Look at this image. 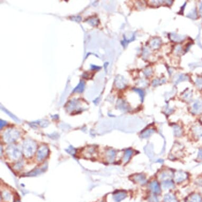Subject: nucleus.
Masks as SVG:
<instances>
[{"label":"nucleus","mask_w":202,"mask_h":202,"mask_svg":"<svg viewBox=\"0 0 202 202\" xmlns=\"http://www.w3.org/2000/svg\"><path fill=\"white\" fill-rule=\"evenodd\" d=\"M67 151L68 152H69L70 154H74L75 153V149L72 148V147H70V148L67 150Z\"/></svg>","instance_id":"nucleus-39"},{"label":"nucleus","mask_w":202,"mask_h":202,"mask_svg":"<svg viewBox=\"0 0 202 202\" xmlns=\"http://www.w3.org/2000/svg\"><path fill=\"white\" fill-rule=\"evenodd\" d=\"M192 112L193 114H199L202 112V101L197 100L193 104L192 107Z\"/></svg>","instance_id":"nucleus-7"},{"label":"nucleus","mask_w":202,"mask_h":202,"mask_svg":"<svg viewBox=\"0 0 202 202\" xmlns=\"http://www.w3.org/2000/svg\"><path fill=\"white\" fill-rule=\"evenodd\" d=\"M143 74L145 76H150L152 75V70L151 68V67H147L144 70H143Z\"/></svg>","instance_id":"nucleus-34"},{"label":"nucleus","mask_w":202,"mask_h":202,"mask_svg":"<svg viewBox=\"0 0 202 202\" xmlns=\"http://www.w3.org/2000/svg\"><path fill=\"white\" fill-rule=\"evenodd\" d=\"M161 186L163 187V189L169 190V189L173 188L175 186V185L173 181L170 179H168V180H166L162 181Z\"/></svg>","instance_id":"nucleus-16"},{"label":"nucleus","mask_w":202,"mask_h":202,"mask_svg":"<svg viewBox=\"0 0 202 202\" xmlns=\"http://www.w3.org/2000/svg\"><path fill=\"white\" fill-rule=\"evenodd\" d=\"M195 84L196 86L199 89H202V77L199 76L196 79Z\"/></svg>","instance_id":"nucleus-32"},{"label":"nucleus","mask_w":202,"mask_h":202,"mask_svg":"<svg viewBox=\"0 0 202 202\" xmlns=\"http://www.w3.org/2000/svg\"><path fill=\"white\" fill-rule=\"evenodd\" d=\"M133 154V151L131 149H129L125 150L123 157V162L124 163H127L130 161V159L132 156Z\"/></svg>","instance_id":"nucleus-13"},{"label":"nucleus","mask_w":202,"mask_h":202,"mask_svg":"<svg viewBox=\"0 0 202 202\" xmlns=\"http://www.w3.org/2000/svg\"><path fill=\"white\" fill-rule=\"evenodd\" d=\"M155 132L154 128H148L144 130L141 133V137L142 138H148Z\"/></svg>","instance_id":"nucleus-18"},{"label":"nucleus","mask_w":202,"mask_h":202,"mask_svg":"<svg viewBox=\"0 0 202 202\" xmlns=\"http://www.w3.org/2000/svg\"><path fill=\"white\" fill-rule=\"evenodd\" d=\"M20 202V201H17V202Z\"/></svg>","instance_id":"nucleus-44"},{"label":"nucleus","mask_w":202,"mask_h":202,"mask_svg":"<svg viewBox=\"0 0 202 202\" xmlns=\"http://www.w3.org/2000/svg\"><path fill=\"white\" fill-rule=\"evenodd\" d=\"M187 17L188 18H190L192 19H196L197 18V11L195 9L194 10H193V11L189 13L187 15Z\"/></svg>","instance_id":"nucleus-30"},{"label":"nucleus","mask_w":202,"mask_h":202,"mask_svg":"<svg viewBox=\"0 0 202 202\" xmlns=\"http://www.w3.org/2000/svg\"><path fill=\"white\" fill-rule=\"evenodd\" d=\"M49 150L47 147L43 145L39 149L37 152V159L39 161H41L45 159L48 156Z\"/></svg>","instance_id":"nucleus-5"},{"label":"nucleus","mask_w":202,"mask_h":202,"mask_svg":"<svg viewBox=\"0 0 202 202\" xmlns=\"http://www.w3.org/2000/svg\"><path fill=\"white\" fill-rule=\"evenodd\" d=\"M150 55V51L148 48H145L143 50V52H142V56L145 58H147L149 57V56Z\"/></svg>","instance_id":"nucleus-36"},{"label":"nucleus","mask_w":202,"mask_h":202,"mask_svg":"<svg viewBox=\"0 0 202 202\" xmlns=\"http://www.w3.org/2000/svg\"><path fill=\"white\" fill-rule=\"evenodd\" d=\"M182 51H183V49H182L181 45L176 46L175 47V48H174V52H175V54H177V55L181 54H182Z\"/></svg>","instance_id":"nucleus-35"},{"label":"nucleus","mask_w":202,"mask_h":202,"mask_svg":"<svg viewBox=\"0 0 202 202\" xmlns=\"http://www.w3.org/2000/svg\"><path fill=\"white\" fill-rule=\"evenodd\" d=\"M36 143L31 140L30 139H28L26 140L23 143V152L26 157H32L36 152L37 150Z\"/></svg>","instance_id":"nucleus-1"},{"label":"nucleus","mask_w":202,"mask_h":202,"mask_svg":"<svg viewBox=\"0 0 202 202\" xmlns=\"http://www.w3.org/2000/svg\"><path fill=\"white\" fill-rule=\"evenodd\" d=\"M164 202H178L174 195L172 194H167L164 197Z\"/></svg>","instance_id":"nucleus-22"},{"label":"nucleus","mask_w":202,"mask_h":202,"mask_svg":"<svg viewBox=\"0 0 202 202\" xmlns=\"http://www.w3.org/2000/svg\"><path fill=\"white\" fill-rule=\"evenodd\" d=\"M127 196V194L124 191H117L113 195V199L115 202H120L125 199Z\"/></svg>","instance_id":"nucleus-8"},{"label":"nucleus","mask_w":202,"mask_h":202,"mask_svg":"<svg viewBox=\"0 0 202 202\" xmlns=\"http://www.w3.org/2000/svg\"><path fill=\"white\" fill-rule=\"evenodd\" d=\"M118 106L119 109L124 111H128L129 110V106L127 104V103L125 102L123 100H119L118 103Z\"/></svg>","instance_id":"nucleus-19"},{"label":"nucleus","mask_w":202,"mask_h":202,"mask_svg":"<svg viewBox=\"0 0 202 202\" xmlns=\"http://www.w3.org/2000/svg\"><path fill=\"white\" fill-rule=\"evenodd\" d=\"M174 181L177 183H181L183 181H185L188 178V175L186 172H182V171H178L176 172L174 174Z\"/></svg>","instance_id":"nucleus-4"},{"label":"nucleus","mask_w":202,"mask_h":202,"mask_svg":"<svg viewBox=\"0 0 202 202\" xmlns=\"http://www.w3.org/2000/svg\"><path fill=\"white\" fill-rule=\"evenodd\" d=\"M2 195H3V199L8 201L11 199V195L10 193H9L8 191H4L3 194H2Z\"/></svg>","instance_id":"nucleus-33"},{"label":"nucleus","mask_w":202,"mask_h":202,"mask_svg":"<svg viewBox=\"0 0 202 202\" xmlns=\"http://www.w3.org/2000/svg\"><path fill=\"white\" fill-rule=\"evenodd\" d=\"M150 4L151 6H154V7H157V6H160V5H161L163 3H165V1H150Z\"/></svg>","instance_id":"nucleus-28"},{"label":"nucleus","mask_w":202,"mask_h":202,"mask_svg":"<svg viewBox=\"0 0 202 202\" xmlns=\"http://www.w3.org/2000/svg\"><path fill=\"white\" fill-rule=\"evenodd\" d=\"M192 92L190 90L185 91L182 94V97L186 101H190L192 98Z\"/></svg>","instance_id":"nucleus-23"},{"label":"nucleus","mask_w":202,"mask_h":202,"mask_svg":"<svg viewBox=\"0 0 202 202\" xmlns=\"http://www.w3.org/2000/svg\"><path fill=\"white\" fill-rule=\"evenodd\" d=\"M47 167H43L41 169H39V168H36V169H34L32 171L29 172L27 174H26V176H35L37 175H39L41 173H42V172H44Z\"/></svg>","instance_id":"nucleus-21"},{"label":"nucleus","mask_w":202,"mask_h":202,"mask_svg":"<svg viewBox=\"0 0 202 202\" xmlns=\"http://www.w3.org/2000/svg\"><path fill=\"white\" fill-rule=\"evenodd\" d=\"M23 166V163L21 161H20V162H18L17 163L15 166H14V169H17V170H19V169H21L22 167Z\"/></svg>","instance_id":"nucleus-38"},{"label":"nucleus","mask_w":202,"mask_h":202,"mask_svg":"<svg viewBox=\"0 0 202 202\" xmlns=\"http://www.w3.org/2000/svg\"><path fill=\"white\" fill-rule=\"evenodd\" d=\"M202 197L198 194H193L189 196L187 199L186 202H202Z\"/></svg>","instance_id":"nucleus-14"},{"label":"nucleus","mask_w":202,"mask_h":202,"mask_svg":"<svg viewBox=\"0 0 202 202\" xmlns=\"http://www.w3.org/2000/svg\"><path fill=\"white\" fill-rule=\"evenodd\" d=\"M115 84L119 88H124L127 86V81L123 76H119L115 79Z\"/></svg>","instance_id":"nucleus-11"},{"label":"nucleus","mask_w":202,"mask_h":202,"mask_svg":"<svg viewBox=\"0 0 202 202\" xmlns=\"http://www.w3.org/2000/svg\"><path fill=\"white\" fill-rule=\"evenodd\" d=\"M149 188L154 194H159L161 193L160 185L156 181H151L149 184Z\"/></svg>","instance_id":"nucleus-9"},{"label":"nucleus","mask_w":202,"mask_h":202,"mask_svg":"<svg viewBox=\"0 0 202 202\" xmlns=\"http://www.w3.org/2000/svg\"><path fill=\"white\" fill-rule=\"evenodd\" d=\"M84 88V83L83 81H81L79 85L75 88L74 92H79V93H81Z\"/></svg>","instance_id":"nucleus-27"},{"label":"nucleus","mask_w":202,"mask_h":202,"mask_svg":"<svg viewBox=\"0 0 202 202\" xmlns=\"http://www.w3.org/2000/svg\"><path fill=\"white\" fill-rule=\"evenodd\" d=\"M131 179L132 181H134L136 183L141 185H144L147 183L146 177L145 175L142 174H138L133 175L131 176Z\"/></svg>","instance_id":"nucleus-6"},{"label":"nucleus","mask_w":202,"mask_h":202,"mask_svg":"<svg viewBox=\"0 0 202 202\" xmlns=\"http://www.w3.org/2000/svg\"><path fill=\"white\" fill-rule=\"evenodd\" d=\"M174 132L175 134V136L176 137H181L183 134V130L181 128L178 126L177 125H176L174 126Z\"/></svg>","instance_id":"nucleus-25"},{"label":"nucleus","mask_w":202,"mask_h":202,"mask_svg":"<svg viewBox=\"0 0 202 202\" xmlns=\"http://www.w3.org/2000/svg\"><path fill=\"white\" fill-rule=\"evenodd\" d=\"M172 2H173V1H165V3L167 4L168 6L172 5Z\"/></svg>","instance_id":"nucleus-41"},{"label":"nucleus","mask_w":202,"mask_h":202,"mask_svg":"<svg viewBox=\"0 0 202 202\" xmlns=\"http://www.w3.org/2000/svg\"><path fill=\"white\" fill-rule=\"evenodd\" d=\"M161 43V40L159 38H154L150 42V46L152 48L157 49L160 47Z\"/></svg>","instance_id":"nucleus-17"},{"label":"nucleus","mask_w":202,"mask_h":202,"mask_svg":"<svg viewBox=\"0 0 202 202\" xmlns=\"http://www.w3.org/2000/svg\"><path fill=\"white\" fill-rule=\"evenodd\" d=\"M106 158L110 163H112L114 161L115 156H116V152L113 150H109L106 151L105 154Z\"/></svg>","instance_id":"nucleus-15"},{"label":"nucleus","mask_w":202,"mask_h":202,"mask_svg":"<svg viewBox=\"0 0 202 202\" xmlns=\"http://www.w3.org/2000/svg\"><path fill=\"white\" fill-rule=\"evenodd\" d=\"M198 157L199 158V159H202V149H201L199 150V154H198Z\"/></svg>","instance_id":"nucleus-42"},{"label":"nucleus","mask_w":202,"mask_h":202,"mask_svg":"<svg viewBox=\"0 0 202 202\" xmlns=\"http://www.w3.org/2000/svg\"><path fill=\"white\" fill-rule=\"evenodd\" d=\"M193 134L197 138L202 137V127L201 125H196L193 127Z\"/></svg>","instance_id":"nucleus-20"},{"label":"nucleus","mask_w":202,"mask_h":202,"mask_svg":"<svg viewBox=\"0 0 202 202\" xmlns=\"http://www.w3.org/2000/svg\"><path fill=\"white\" fill-rule=\"evenodd\" d=\"M0 122V125H1V129H2L3 127H5L7 124V122L6 121H3L2 120H1Z\"/></svg>","instance_id":"nucleus-40"},{"label":"nucleus","mask_w":202,"mask_h":202,"mask_svg":"<svg viewBox=\"0 0 202 202\" xmlns=\"http://www.w3.org/2000/svg\"><path fill=\"white\" fill-rule=\"evenodd\" d=\"M133 90L136 93L139 94V96H140V100H141V101L142 102V101H143L144 96H145L144 92L142 91L141 89H140V88H133Z\"/></svg>","instance_id":"nucleus-29"},{"label":"nucleus","mask_w":202,"mask_h":202,"mask_svg":"<svg viewBox=\"0 0 202 202\" xmlns=\"http://www.w3.org/2000/svg\"><path fill=\"white\" fill-rule=\"evenodd\" d=\"M186 4V3H185V4H184V6L181 7V11H180V12H181V13H183V12H184V9H185V7Z\"/></svg>","instance_id":"nucleus-43"},{"label":"nucleus","mask_w":202,"mask_h":202,"mask_svg":"<svg viewBox=\"0 0 202 202\" xmlns=\"http://www.w3.org/2000/svg\"><path fill=\"white\" fill-rule=\"evenodd\" d=\"M2 110H3L4 111L6 112L7 114L9 115L11 118H12V119H13L14 121H16L17 122H20V120L18 119V118H17V117H15V115L12 114L11 113H10V112L8 111L7 110H6V109H4V108H2Z\"/></svg>","instance_id":"nucleus-31"},{"label":"nucleus","mask_w":202,"mask_h":202,"mask_svg":"<svg viewBox=\"0 0 202 202\" xmlns=\"http://www.w3.org/2000/svg\"><path fill=\"white\" fill-rule=\"evenodd\" d=\"M173 176H174V174L171 171L168 170H165L161 172V173L159 174V178L161 181H163L170 179V178H172Z\"/></svg>","instance_id":"nucleus-10"},{"label":"nucleus","mask_w":202,"mask_h":202,"mask_svg":"<svg viewBox=\"0 0 202 202\" xmlns=\"http://www.w3.org/2000/svg\"><path fill=\"white\" fill-rule=\"evenodd\" d=\"M169 38L170 39L173 41L174 42H180L183 41L185 37L182 36L181 34H179L177 33H171L169 34Z\"/></svg>","instance_id":"nucleus-12"},{"label":"nucleus","mask_w":202,"mask_h":202,"mask_svg":"<svg viewBox=\"0 0 202 202\" xmlns=\"http://www.w3.org/2000/svg\"><path fill=\"white\" fill-rule=\"evenodd\" d=\"M166 79H154L152 82V85L154 87H157L159 85L163 84L165 83Z\"/></svg>","instance_id":"nucleus-24"},{"label":"nucleus","mask_w":202,"mask_h":202,"mask_svg":"<svg viewBox=\"0 0 202 202\" xmlns=\"http://www.w3.org/2000/svg\"><path fill=\"white\" fill-rule=\"evenodd\" d=\"M6 153L12 159H18L21 156V151L18 147L14 145H9L6 149Z\"/></svg>","instance_id":"nucleus-3"},{"label":"nucleus","mask_w":202,"mask_h":202,"mask_svg":"<svg viewBox=\"0 0 202 202\" xmlns=\"http://www.w3.org/2000/svg\"><path fill=\"white\" fill-rule=\"evenodd\" d=\"M20 136V133L17 130L8 129L4 133L3 138L6 143H11L16 141Z\"/></svg>","instance_id":"nucleus-2"},{"label":"nucleus","mask_w":202,"mask_h":202,"mask_svg":"<svg viewBox=\"0 0 202 202\" xmlns=\"http://www.w3.org/2000/svg\"><path fill=\"white\" fill-rule=\"evenodd\" d=\"M149 199L150 202H159V200L156 195H152L149 197Z\"/></svg>","instance_id":"nucleus-37"},{"label":"nucleus","mask_w":202,"mask_h":202,"mask_svg":"<svg viewBox=\"0 0 202 202\" xmlns=\"http://www.w3.org/2000/svg\"><path fill=\"white\" fill-rule=\"evenodd\" d=\"M188 77L187 75L185 74H181L178 76V79H177L176 81L175 82V84H178V83H179L180 82L188 81Z\"/></svg>","instance_id":"nucleus-26"}]
</instances>
